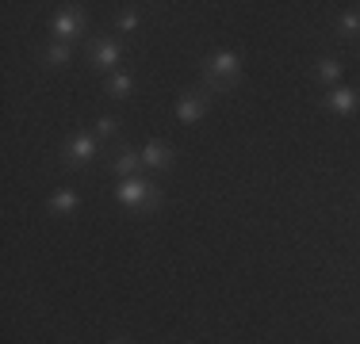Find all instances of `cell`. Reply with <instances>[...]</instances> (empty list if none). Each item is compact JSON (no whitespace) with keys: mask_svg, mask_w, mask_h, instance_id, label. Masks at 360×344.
I'll return each mask as SVG.
<instances>
[{"mask_svg":"<svg viewBox=\"0 0 360 344\" xmlns=\"http://www.w3.org/2000/svg\"><path fill=\"white\" fill-rule=\"evenodd\" d=\"M77 203H81V195H77L73 187H62V192L50 195L46 211H50V214H73V211H77Z\"/></svg>","mask_w":360,"mask_h":344,"instance_id":"obj_11","label":"cell"},{"mask_svg":"<svg viewBox=\"0 0 360 344\" xmlns=\"http://www.w3.org/2000/svg\"><path fill=\"white\" fill-rule=\"evenodd\" d=\"M314 77L326 84V92L338 88V81H341V62H338V58H322V62L314 65Z\"/></svg>","mask_w":360,"mask_h":344,"instance_id":"obj_12","label":"cell"},{"mask_svg":"<svg viewBox=\"0 0 360 344\" xmlns=\"http://www.w3.org/2000/svg\"><path fill=\"white\" fill-rule=\"evenodd\" d=\"M338 27H341V34H360V12H345Z\"/></svg>","mask_w":360,"mask_h":344,"instance_id":"obj_15","label":"cell"},{"mask_svg":"<svg viewBox=\"0 0 360 344\" xmlns=\"http://www.w3.org/2000/svg\"><path fill=\"white\" fill-rule=\"evenodd\" d=\"M322 103L333 115H353V111H360V92L356 88H330Z\"/></svg>","mask_w":360,"mask_h":344,"instance_id":"obj_7","label":"cell"},{"mask_svg":"<svg viewBox=\"0 0 360 344\" xmlns=\"http://www.w3.org/2000/svg\"><path fill=\"white\" fill-rule=\"evenodd\" d=\"M84 27H89V20H84V12L77 4H65L62 12H54V20H50V34H54V42L81 39Z\"/></svg>","mask_w":360,"mask_h":344,"instance_id":"obj_3","label":"cell"},{"mask_svg":"<svg viewBox=\"0 0 360 344\" xmlns=\"http://www.w3.org/2000/svg\"><path fill=\"white\" fill-rule=\"evenodd\" d=\"M111 344H131V340H111Z\"/></svg>","mask_w":360,"mask_h":344,"instance_id":"obj_17","label":"cell"},{"mask_svg":"<svg viewBox=\"0 0 360 344\" xmlns=\"http://www.w3.org/2000/svg\"><path fill=\"white\" fill-rule=\"evenodd\" d=\"M242 77V58L234 50H215V54L203 58V84L215 92H230Z\"/></svg>","mask_w":360,"mask_h":344,"instance_id":"obj_1","label":"cell"},{"mask_svg":"<svg viewBox=\"0 0 360 344\" xmlns=\"http://www.w3.org/2000/svg\"><path fill=\"white\" fill-rule=\"evenodd\" d=\"M207 107H211V96H207V92H188V96L176 100L173 115L180 119V123H195V119L207 115Z\"/></svg>","mask_w":360,"mask_h":344,"instance_id":"obj_6","label":"cell"},{"mask_svg":"<svg viewBox=\"0 0 360 344\" xmlns=\"http://www.w3.org/2000/svg\"><path fill=\"white\" fill-rule=\"evenodd\" d=\"M134 27H139V12H123V15H119V31H123V34H131Z\"/></svg>","mask_w":360,"mask_h":344,"instance_id":"obj_16","label":"cell"},{"mask_svg":"<svg viewBox=\"0 0 360 344\" xmlns=\"http://www.w3.org/2000/svg\"><path fill=\"white\" fill-rule=\"evenodd\" d=\"M42 62H46V65H54V69L70 65V42H50V46L42 50Z\"/></svg>","mask_w":360,"mask_h":344,"instance_id":"obj_13","label":"cell"},{"mask_svg":"<svg viewBox=\"0 0 360 344\" xmlns=\"http://www.w3.org/2000/svg\"><path fill=\"white\" fill-rule=\"evenodd\" d=\"M142 157L139 153H131V150H123L119 157H111V172H115L119 180H131V176H142Z\"/></svg>","mask_w":360,"mask_h":344,"instance_id":"obj_9","label":"cell"},{"mask_svg":"<svg viewBox=\"0 0 360 344\" xmlns=\"http://www.w3.org/2000/svg\"><path fill=\"white\" fill-rule=\"evenodd\" d=\"M100 153V138L96 134H73L65 142V165L70 168H84L89 161H96Z\"/></svg>","mask_w":360,"mask_h":344,"instance_id":"obj_4","label":"cell"},{"mask_svg":"<svg viewBox=\"0 0 360 344\" xmlns=\"http://www.w3.org/2000/svg\"><path fill=\"white\" fill-rule=\"evenodd\" d=\"M119 62H123V42L104 34V39H92V65L104 69V73H119Z\"/></svg>","mask_w":360,"mask_h":344,"instance_id":"obj_5","label":"cell"},{"mask_svg":"<svg viewBox=\"0 0 360 344\" xmlns=\"http://www.w3.org/2000/svg\"><path fill=\"white\" fill-rule=\"evenodd\" d=\"M139 157H142L146 168H169L176 161V150L169 142H146L139 150Z\"/></svg>","mask_w":360,"mask_h":344,"instance_id":"obj_8","label":"cell"},{"mask_svg":"<svg viewBox=\"0 0 360 344\" xmlns=\"http://www.w3.org/2000/svg\"><path fill=\"white\" fill-rule=\"evenodd\" d=\"M104 92H108L111 100H127L134 92V77L127 73V69H119V73H111L108 81H104Z\"/></svg>","mask_w":360,"mask_h":344,"instance_id":"obj_10","label":"cell"},{"mask_svg":"<svg viewBox=\"0 0 360 344\" xmlns=\"http://www.w3.org/2000/svg\"><path fill=\"white\" fill-rule=\"evenodd\" d=\"M115 131H119V119L115 115H100L96 119V131H92V134H96V138H111Z\"/></svg>","mask_w":360,"mask_h":344,"instance_id":"obj_14","label":"cell"},{"mask_svg":"<svg viewBox=\"0 0 360 344\" xmlns=\"http://www.w3.org/2000/svg\"><path fill=\"white\" fill-rule=\"evenodd\" d=\"M115 203L127 211H139V206H158L161 203V187L146 176H131L115 184Z\"/></svg>","mask_w":360,"mask_h":344,"instance_id":"obj_2","label":"cell"}]
</instances>
